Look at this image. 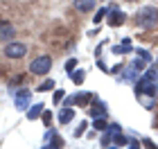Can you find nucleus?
Wrapping results in <instances>:
<instances>
[{"mask_svg": "<svg viewBox=\"0 0 158 149\" xmlns=\"http://www.w3.org/2000/svg\"><path fill=\"white\" fill-rule=\"evenodd\" d=\"M75 68H77V61H75V59H68V61H66V70H68V72H73Z\"/></svg>", "mask_w": 158, "mask_h": 149, "instance_id": "a211bd4d", "label": "nucleus"}, {"mask_svg": "<svg viewBox=\"0 0 158 149\" xmlns=\"http://www.w3.org/2000/svg\"><path fill=\"white\" fill-rule=\"evenodd\" d=\"M41 118H43V124L50 126V122H52V113H50V111H43V113H41Z\"/></svg>", "mask_w": 158, "mask_h": 149, "instance_id": "dca6fc26", "label": "nucleus"}, {"mask_svg": "<svg viewBox=\"0 0 158 149\" xmlns=\"http://www.w3.org/2000/svg\"><path fill=\"white\" fill-rule=\"evenodd\" d=\"M158 23V7H142V9L135 14V25L142 27V30H149Z\"/></svg>", "mask_w": 158, "mask_h": 149, "instance_id": "f257e3e1", "label": "nucleus"}, {"mask_svg": "<svg viewBox=\"0 0 158 149\" xmlns=\"http://www.w3.org/2000/svg\"><path fill=\"white\" fill-rule=\"evenodd\" d=\"M5 56L7 59H23V56L27 54V45L25 43H18V41H14V43H7L5 45Z\"/></svg>", "mask_w": 158, "mask_h": 149, "instance_id": "20e7f679", "label": "nucleus"}, {"mask_svg": "<svg viewBox=\"0 0 158 149\" xmlns=\"http://www.w3.org/2000/svg\"><path fill=\"white\" fill-rule=\"evenodd\" d=\"M70 75H73V81L77 84V86H79V84H81V81L86 79V72H84V70H73Z\"/></svg>", "mask_w": 158, "mask_h": 149, "instance_id": "ddd939ff", "label": "nucleus"}, {"mask_svg": "<svg viewBox=\"0 0 158 149\" xmlns=\"http://www.w3.org/2000/svg\"><path fill=\"white\" fill-rule=\"evenodd\" d=\"M106 14H109V9L104 7V9H99V11H97V16H93V20H95V23H99V20H102V18L106 16Z\"/></svg>", "mask_w": 158, "mask_h": 149, "instance_id": "f3484780", "label": "nucleus"}, {"mask_svg": "<svg viewBox=\"0 0 158 149\" xmlns=\"http://www.w3.org/2000/svg\"><path fill=\"white\" fill-rule=\"evenodd\" d=\"M50 68H52V59L45 54V56H36L32 63H30V72L32 75H48L50 72Z\"/></svg>", "mask_w": 158, "mask_h": 149, "instance_id": "7ed1b4c3", "label": "nucleus"}, {"mask_svg": "<svg viewBox=\"0 0 158 149\" xmlns=\"http://www.w3.org/2000/svg\"><path fill=\"white\" fill-rule=\"evenodd\" d=\"M158 93V84H156V79H152V77H142V79L138 81V86H135V95L138 97H142V95H149V97H154Z\"/></svg>", "mask_w": 158, "mask_h": 149, "instance_id": "f03ea898", "label": "nucleus"}, {"mask_svg": "<svg viewBox=\"0 0 158 149\" xmlns=\"http://www.w3.org/2000/svg\"><path fill=\"white\" fill-rule=\"evenodd\" d=\"M73 102L79 104V106H88V104L93 102V95H90V93H77V95L73 97Z\"/></svg>", "mask_w": 158, "mask_h": 149, "instance_id": "6e6552de", "label": "nucleus"}, {"mask_svg": "<svg viewBox=\"0 0 158 149\" xmlns=\"http://www.w3.org/2000/svg\"><path fill=\"white\" fill-rule=\"evenodd\" d=\"M84 131H86V122H81V124H79L77 129H75V136H77V138H79V136H84Z\"/></svg>", "mask_w": 158, "mask_h": 149, "instance_id": "aec40b11", "label": "nucleus"}, {"mask_svg": "<svg viewBox=\"0 0 158 149\" xmlns=\"http://www.w3.org/2000/svg\"><path fill=\"white\" fill-rule=\"evenodd\" d=\"M7 36H14V27L5 20H0V39H7Z\"/></svg>", "mask_w": 158, "mask_h": 149, "instance_id": "9d476101", "label": "nucleus"}, {"mask_svg": "<svg viewBox=\"0 0 158 149\" xmlns=\"http://www.w3.org/2000/svg\"><path fill=\"white\" fill-rule=\"evenodd\" d=\"M56 118H59V122H61V124H68L70 120L75 118V111H73V109H61Z\"/></svg>", "mask_w": 158, "mask_h": 149, "instance_id": "1a4fd4ad", "label": "nucleus"}, {"mask_svg": "<svg viewBox=\"0 0 158 149\" xmlns=\"http://www.w3.org/2000/svg\"><path fill=\"white\" fill-rule=\"evenodd\" d=\"M30 97H32V90L20 88L18 93H16V109H18V111H25L27 104H30Z\"/></svg>", "mask_w": 158, "mask_h": 149, "instance_id": "39448f33", "label": "nucleus"}, {"mask_svg": "<svg viewBox=\"0 0 158 149\" xmlns=\"http://www.w3.org/2000/svg\"><path fill=\"white\" fill-rule=\"evenodd\" d=\"M122 23H124V14H122L120 9H113L111 16H109V25L111 27H120Z\"/></svg>", "mask_w": 158, "mask_h": 149, "instance_id": "423d86ee", "label": "nucleus"}, {"mask_svg": "<svg viewBox=\"0 0 158 149\" xmlns=\"http://www.w3.org/2000/svg\"><path fill=\"white\" fill-rule=\"evenodd\" d=\"M95 5H97V0H75V9H79V11H90V9H95Z\"/></svg>", "mask_w": 158, "mask_h": 149, "instance_id": "0eeeda50", "label": "nucleus"}, {"mask_svg": "<svg viewBox=\"0 0 158 149\" xmlns=\"http://www.w3.org/2000/svg\"><path fill=\"white\" fill-rule=\"evenodd\" d=\"M63 95H66L63 90H54V97H52V99H54V104H59L61 99H63Z\"/></svg>", "mask_w": 158, "mask_h": 149, "instance_id": "6ab92c4d", "label": "nucleus"}, {"mask_svg": "<svg viewBox=\"0 0 158 149\" xmlns=\"http://www.w3.org/2000/svg\"><path fill=\"white\" fill-rule=\"evenodd\" d=\"M32 106H34V109H30L27 118H30V120H36V118L41 115V113H43V104H32Z\"/></svg>", "mask_w": 158, "mask_h": 149, "instance_id": "f8f14e48", "label": "nucleus"}, {"mask_svg": "<svg viewBox=\"0 0 158 149\" xmlns=\"http://www.w3.org/2000/svg\"><path fill=\"white\" fill-rule=\"evenodd\" d=\"M90 113H93V118H104L106 109H104V104H90Z\"/></svg>", "mask_w": 158, "mask_h": 149, "instance_id": "9b49d317", "label": "nucleus"}, {"mask_svg": "<svg viewBox=\"0 0 158 149\" xmlns=\"http://www.w3.org/2000/svg\"><path fill=\"white\" fill-rule=\"evenodd\" d=\"M93 126H95V129H99V131H106V129H109V124H106V120H104V118H95Z\"/></svg>", "mask_w": 158, "mask_h": 149, "instance_id": "4468645a", "label": "nucleus"}, {"mask_svg": "<svg viewBox=\"0 0 158 149\" xmlns=\"http://www.w3.org/2000/svg\"><path fill=\"white\" fill-rule=\"evenodd\" d=\"M52 88H54V81H52V79H45L36 90H41V93H48V90H52Z\"/></svg>", "mask_w": 158, "mask_h": 149, "instance_id": "2eb2a0df", "label": "nucleus"}, {"mask_svg": "<svg viewBox=\"0 0 158 149\" xmlns=\"http://www.w3.org/2000/svg\"><path fill=\"white\" fill-rule=\"evenodd\" d=\"M127 2H133V0H127Z\"/></svg>", "mask_w": 158, "mask_h": 149, "instance_id": "412c9836", "label": "nucleus"}]
</instances>
